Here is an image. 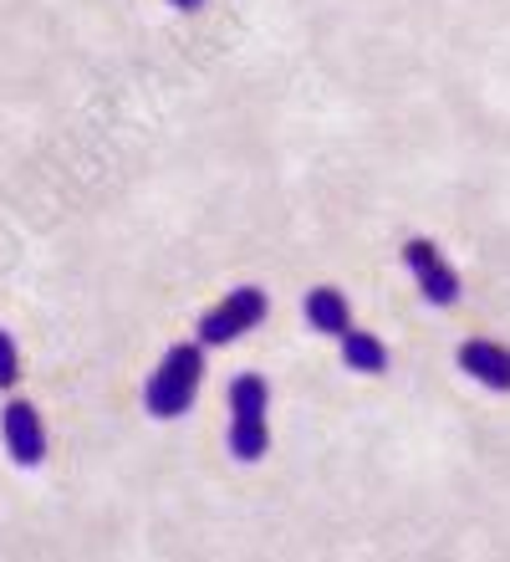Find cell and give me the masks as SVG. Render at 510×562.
<instances>
[{
  "label": "cell",
  "instance_id": "obj_4",
  "mask_svg": "<svg viewBox=\"0 0 510 562\" xmlns=\"http://www.w3.org/2000/svg\"><path fill=\"white\" fill-rule=\"evenodd\" d=\"M404 267H408V277L419 281V296L429 302V307H454V302L465 296V281H460V271L450 267V256L439 251L429 236L404 240Z\"/></svg>",
  "mask_w": 510,
  "mask_h": 562
},
{
  "label": "cell",
  "instance_id": "obj_8",
  "mask_svg": "<svg viewBox=\"0 0 510 562\" xmlns=\"http://www.w3.org/2000/svg\"><path fill=\"white\" fill-rule=\"evenodd\" d=\"M342 363H348L352 373H383L388 369V342L378 338V333H363V327H352V333H342Z\"/></svg>",
  "mask_w": 510,
  "mask_h": 562
},
{
  "label": "cell",
  "instance_id": "obj_9",
  "mask_svg": "<svg viewBox=\"0 0 510 562\" xmlns=\"http://www.w3.org/2000/svg\"><path fill=\"white\" fill-rule=\"evenodd\" d=\"M15 384H21V348H15V338L0 327V394H11Z\"/></svg>",
  "mask_w": 510,
  "mask_h": 562
},
{
  "label": "cell",
  "instance_id": "obj_3",
  "mask_svg": "<svg viewBox=\"0 0 510 562\" xmlns=\"http://www.w3.org/2000/svg\"><path fill=\"white\" fill-rule=\"evenodd\" d=\"M265 317H271L265 286H230V292L200 317V342L204 348H230V342H240L246 333H256Z\"/></svg>",
  "mask_w": 510,
  "mask_h": 562
},
{
  "label": "cell",
  "instance_id": "obj_6",
  "mask_svg": "<svg viewBox=\"0 0 510 562\" xmlns=\"http://www.w3.org/2000/svg\"><path fill=\"white\" fill-rule=\"evenodd\" d=\"M460 373H469L480 389L490 394H510V348L496 338H465L460 342V353H454Z\"/></svg>",
  "mask_w": 510,
  "mask_h": 562
},
{
  "label": "cell",
  "instance_id": "obj_2",
  "mask_svg": "<svg viewBox=\"0 0 510 562\" xmlns=\"http://www.w3.org/2000/svg\"><path fill=\"white\" fill-rule=\"evenodd\" d=\"M225 404H230V435H225L230 456L240 465L265 460V450H271V384L261 373H240L230 394H225Z\"/></svg>",
  "mask_w": 510,
  "mask_h": 562
},
{
  "label": "cell",
  "instance_id": "obj_7",
  "mask_svg": "<svg viewBox=\"0 0 510 562\" xmlns=\"http://www.w3.org/2000/svg\"><path fill=\"white\" fill-rule=\"evenodd\" d=\"M302 317L311 333H321V338L352 333V302L342 296V286H311V292L302 296Z\"/></svg>",
  "mask_w": 510,
  "mask_h": 562
},
{
  "label": "cell",
  "instance_id": "obj_5",
  "mask_svg": "<svg viewBox=\"0 0 510 562\" xmlns=\"http://www.w3.org/2000/svg\"><path fill=\"white\" fill-rule=\"evenodd\" d=\"M0 440H5V456L21 465V471H36L46 460V425L36 415L31 400H5L0 409Z\"/></svg>",
  "mask_w": 510,
  "mask_h": 562
},
{
  "label": "cell",
  "instance_id": "obj_1",
  "mask_svg": "<svg viewBox=\"0 0 510 562\" xmlns=\"http://www.w3.org/2000/svg\"><path fill=\"white\" fill-rule=\"evenodd\" d=\"M204 384V342H174L144 384V409L154 419H184Z\"/></svg>",
  "mask_w": 510,
  "mask_h": 562
},
{
  "label": "cell",
  "instance_id": "obj_10",
  "mask_svg": "<svg viewBox=\"0 0 510 562\" xmlns=\"http://www.w3.org/2000/svg\"><path fill=\"white\" fill-rule=\"evenodd\" d=\"M169 5H174V11H200L204 0H169Z\"/></svg>",
  "mask_w": 510,
  "mask_h": 562
}]
</instances>
